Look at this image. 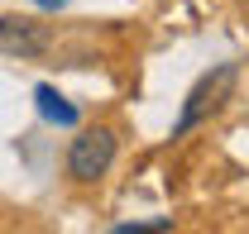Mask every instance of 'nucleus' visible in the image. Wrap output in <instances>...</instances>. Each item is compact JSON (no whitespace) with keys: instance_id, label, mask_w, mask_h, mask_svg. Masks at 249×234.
Here are the masks:
<instances>
[{"instance_id":"nucleus-1","label":"nucleus","mask_w":249,"mask_h":234,"mask_svg":"<svg viewBox=\"0 0 249 234\" xmlns=\"http://www.w3.org/2000/svg\"><path fill=\"white\" fill-rule=\"evenodd\" d=\"M235 82H240V62H220V67H211L196 86L187 91L182 115H178V124H173V139H182V134H192L196 124H206L211 115H220V105L235 96Z\"/></svg>"},{"instance_id":"nucleus-2","label":"nucleus","mask_w":249,"mask_h":234,"mask_svg":"<svg viewBox=\"0 0 249 234\" xmlns=\"http://www.w3.org/2000/svg\"><path fill=\"white\" fill-rule=\"evenodd\" d=\"M115 163V129H82L67 148V177L72 182H96Z\"/></svg>"},{"instance_id":"nucleus-3","label":"nucleus","mask_w":249,"mask_h":234,"mask_svg":"<svg viewBox=\"0 0 249 234\" xmlns=\"http://www.w3.org/2000/svg\"><path fill=\"white\" fill-rule=\"evenodd\" d=\"M53 43L48 24H38L29 15H0V53L5 58H43Z\"/></svg>"},{"instance_id":"nucleus-4","label":"nucleus","mask_w":249,"mask_h":234,"mask_svg":"<svg viewBox=\"0 0 249 234\" xmlns=\"http://www.w3.org/2000/svg\"><path fill=\"white\" fill-rule=\"evenodd\" d=\"M34 100H38V115L48 119V124H62V129H72L77 124V105L67 100V96H58V86H34Z\"/></svg>"},{"instance_id":"nucleus-5","label":"nucleus","mask_w":249,"mask_h":234,"mask_svg":"<svg viewBox=\"0 0 249 234\" xmlns=\"http://www.w3.org/2000/svg\"><path fill=\"white\" fill-rule=\"evenodd\" d=\"M115 230L120 234H149V230H173V220H124Z\"/></svg>"},{"instance_id":"nucleus-6","label":"nucleus","mask_w":249,"mask_h":234,"mask_svg":"<svg viewBox=\"0 0 249 234\" xmlns=\"http://www.w3.org/2000/svg\"><path fill=\"white\" fill-rule=\"evenodd\" d=\"M38 5H43V10H58V5H67V0H38Z\"/></svg>"}]
</instances>
